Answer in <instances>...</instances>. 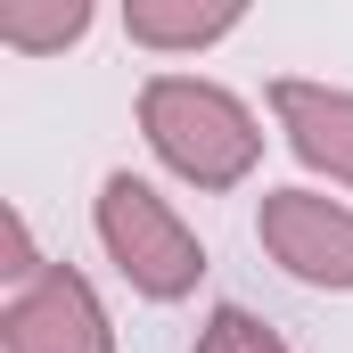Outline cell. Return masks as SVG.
<instances>
[{
  "label": "cell",
  "instance_id": "obj_3",
  "mask_svg": "<svg viewBox=\"0 0 353 353\" xmlns=\"http://www.w3.org/2000/svg\"><path fill=\"white\" fill-rule=\"evenodd\" d=\"M0 337H8V353H115L90 279H83V271H66V263H50L33 288H17Z\"/></svg>",
  "mask_w": 353,
  "mask_h": 353
},
{
  "label": "cell",
  "instance_id": "obj_6",
  "mask_svg": "<svg viewBox=\"0 0 353 353\" xmlns=\"http://www.w3.org/2000/svg\"><path fill=\"white\" fill-rule=\"evenodd\" d=\"M132 41H157V50H189V41H214L239 25V8H157V0H132L123 8Z\"/></svg>",
  "mask_w": 353,
  "mask_h": 353
},
{
  "label": "cell",
  "instance_id": "obj_4",
  "mask_svg": "<svg viewBox=\"0 0 353 353\" xmlns=\"http://www.w3.org/2000/svg\"><path fill=\"white\" fill-rule=\"evenodd\" d=\"M263 247L312 288H353V214L312 197V189L263 197Z\"/></svg>",
  "mask_w": 353,
  "mask_h": 353
},
{
  "label": "cell",
  "instance_id": "obj_7",
  "mask_svg": "<svg viewBox=\"0 0 353 353\" xmlns=\"http://www.w3.org/2000/svg\"><path fill=\"white\" fill-rule=\"evenodd\" d=\"M83 25H90V8H25V0H8V8H0V41H17V50L74 41Z\"/></svg>",
  "mask_w": 353,
  "mask_h": 353
},
{
  "label": "cell",
  "instance_id": "obj_2",
  "mask_svg": "<svg viewBox=\"0 0 353 353\" xmlns=\"http://www.w3.org/2000/svg\"><path fill=\"white\" fill-rule=\"evenodd\" d=\"M99 239H107V255L123 263V279H132L140 296H157V304L189 296L197 271H205L197 239L181 230V214L148 189V181H132V173H107V189H99Z\"/></svg>",
  "mask_w": 353,
  "mask_h": 353
},
{
  "label": "cell",
  "instance_id": "obj_8",
  "mask_svg": "<svg viewBox=\"0 0 353 353\" xmlns=\"http://www.w3.org/2000/svg\"><path fill=\"white\" fill-rule=\"evenodd\" d=\"M197 353H288L279 337H271L255 312H239V304H222L214 321H205V337H197Z\"/></svg>",
  "mask_w": 353,
  "mask_h": 353
},
{
  "label": "cell",
  "instance_id": "obj_5",
  "mask_svg": "<svg viewBox=\"0 0 353 353\" xmlns=\"http://www.w3.org/2000/svg\"><path fill=\"white\" fill-rule=\"evenodd\" d=\"M271 107H279V123H288L304 165L353 181V90H321V83L288 74V83H271Z\"/></svg>",
  "mask_w": 353,
  "mask_h": 353
},
{
  "label": "cell",
  "instance_id": "obj_1",
  "mask_svg": "<svg viewBox=\"0 0 353 353\" xmlns=\"http://www.w3.org/2000/svg\"><path fill=\"white\" fill-rule=\"evenodd\" d=\"M140 123H148V148L197 189H230L247 181V165L263 157V132L255 115L230 99V90L197 83V74H157L140 90Z\"/></svg>",
  "mask_w": 353,
  "mask_h": 353
}]
</instances>
